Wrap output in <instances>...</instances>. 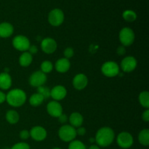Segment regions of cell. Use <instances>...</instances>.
Segmentation results:
<instances>
[{
	"label": "cell",
	"mask_w": 149,
	"mask_h": 149,
	"mask_svg": "<svg viewBox=\"0 0 149 149\" xmlns=\"http://www.w3.org/2000/svg\"><path fill=\"white\" fill-rule=\"evenodd\" d=\"M115 133L113 129L109 127H103L97 131L95 141L99 147H108L113 142Z\"/></svg>",
	"instance_id": "cell-1"
},
{
	"label": "cell",
	"mask_w": 149,
	"mask_h": 149,
	"mask_svg": "<svg viewBox=\"0 0 149 149\" xmlns=\"http://www.w3.org/2000/svg\"><path fill=\"white\" fill-rule=\"evenodd\" d=\"M26 94L21 89H13L6 95V101L10 106L18 108L26 101Z\"/></svg>",
	"instance_id": "cell-2"
},
{
	"label": "cell",
	"mask_w": 149,
	"mask_h": 149,
	"mask_svg": "<svg viewBox=\"0 0 149 149\" xmlns=\"http://www.w3.org/2000/svg\"><path fill=\"white\" fill-rule=\"evenodd\" d=\"M119 39L122 46L129 47L135 42V33L130 27H124L119 31Z\"/></svg>",
	"instance_id": "cell-3"
},
{
	"label": "cell",
	"mask_w": 149,
	"mask_h": 149,
	"mask_svg": "<svg viewBox=\"0 0 149 149\" xmlns=\"http://www.w3.org/2000/svg\"><path fill=\"white\" fill-rule=\"evenodd\" d=\"M101 72L105 77L112 78L119 75L120 72V68L119 64L114 61H106L102 65Z\"/></svg>",
	"instance_id": "cell-4"
},
{
	"label": "cell",
	"mask_w": 149,
	"mask_h": 149,
	"mask_svg": "<svg viewBox=\"0 0 149 149\" xmlns=\"http://www.w3.org/2000/svg\"><path fill=\"white\" fill-rule=\"evenodd\" d=\"M76 128L70 125H63L58 130V136L64 142H71L77 137Z\"/></svg>",
	"instance_id": "cell-5"
},
{
	"label": "cell",
	"mask_w": 149,
	"mask_h": 149,
	"mask_svg": "<svg viewBox=\"0 0 149 149\" xmlns=\"http://www.w3.org/2000/svg\"><path fill=\"white\" fill-rule=\"evenodd\" d=\"M65 15L62 10L55 8L51 10L48 15V22L52 26H59L63 23Z\"/></svg>",
	"instance_id": "cell-6"
},
{
	"label": "cell",
	"mask_w": 149,
	"mask_h": 149,
	"mask_svg": "<svg viewBox=\"0 0 149 149\" xmlns=\"http://www.w3.org/2000/svg\"><path fill=\"white\" fill-rule=\"evenodd\" d=\"M13 46L15 49L20 52H26L30 47L31 43L29 38L23 35H17L13 39Z\"/></svg>",
	"instance_id": "cell-7"
},
{
	"label": "cell",
	"mask_w": 149,
	"mask_h": 149,
	"mask_svg": "<svg viewBox=\"0 0 149 149\" xmlns=\"http://www.w3.org/2000/svg\"><path fill=\"white\" fill-rule=\"evenodd\" d=\"M116 143L122 148H130L134 143V138L132 135L128 132H120L116 138Z\"/></svg>",
	"instance_id": "cell-8"
},
{
	"label": "cell",
	"mask_w": 149,
	"mask_h": 149,
	"mask_svg": "<svg viewBox=\"0 0 149 149\" xmlns=\"http://www.w3.org/2000/svg\"><path fill=\"white\" fill-rule=\"evenodd\" d=\"M47 77L45 74L41 71H34L29 77V84L31 86L35 87H39L43 86L46 83Z\"/></svg>",
	"instance_id": "cell-9"
},
{
	"label": "cell",
	"mask_w": 149,
	"mask_h": 149,
	"mask_svg": "<svg viewBox=\"0 0 149 149\" xmlns=\"http://www.w3.org/2000/svg\"><path fill=\"white\" fill-rule=\"evenodd\" d=\"M57 47H58V44L53 38H45L41 42V49L46 54L54 53L56 51Z\"/></svg>",
	"instance_id": "cell-10"
},
{
	"label": "cell",
	"mask_w": 149,
	"mask_h": 149,
	"mask_svg": "<svg viewBox=\"0 0 149 149\" xmlns=\"http://www.w3.org/2000/svg\"><path fill=\"white\" fill-rule=\"evenodd\" d=\"M138 65V61L133 56H127L121 62V68L124 72L130 73L133 71Z\"/></svg>",
	"instance_id": "cell-11"
},
{
	"label": "cell",
	"mask_w": 149,
	"mask_h": 149,
	"mask_svg": "<svg viewBox=\"0 0 149 149\" xmlns=\"http://www.w3.org/2000/svg\"><path fill=\"white\" fill-rule=\"evenodd\" d=\"M30 137L34 141L40 142L46 139L47 136V130L42 126H34L31 129Z\"/></svg>",
	"instance_id": "cell-12"
},
{
	"label": "cell",
	"mask_w": 149,
	"mask_h": 149,
	"mask_svg": "<svg viewBox=\"0 0 149 149\" xmlns=\"http://www.w3.org/2000/svg\"><path fill=\"white\" fill-rule=\"evenodd\" d=\"M47 111L52 117L58 118L63 113V107L58 101L52 100L47 105Z\"/></svg>",
	"instance_id": "cell-13"
},
{
	"label": "cell",
	"mask_w": 149,
	"mask_h": 149,
	"mask_svg": "<svg viewBox=\"0 0 149 149\" xmlns=\"http://www.w3.org/2000/svg\"><path fill=\"white\" fill-rule=\"evenodd\" d=\"M67 90L64 86L56 85L50 90V97L55 101L62 100L66 97Z\"/></svg>",
	"instance_id": "cell-14"
},
{
	"label": "cell",
	"mask_w": 149,
	"mask_h": 149,
	"mask_svg": "<svg viewBox=\"0 0 149 149\" xmlns=\"http://www.w3.org/2000/svg\"><path fill=\"white\" fill-rule=\"evenodd\" d=\"M73 86L77 90H84L88 84V78L82 73H79L75 75L72 81Z\"/></svg>",
	"instance_id": "cell-15"
},
{
	"label": "cell",
	"mask_w": 149,
	"mask_h": 149,
	"mask_svg": "<svg viewBox=\"0 0 149 149\" xmlns=\"http://www.w3.org/2000/svg\"><path fill=\"white\" fill-rule=\"evenodd\" d=\"M71 67V63L68 59H66L65 58H62L58 59L55 62V68L58 72L63 74L68 71Z\"/></svg>",
	"instance_id": "cell-16"
},
{
	"label": "cell",
	"mask_w": 149,
	"mask_h": 149,
	"mask_svg": "<svg viewBox=\"0 0 149 149\" xmlns=\"http://www.w3.org/2000/svg\"><path fill=\"white\" fill-rule=\"evenodd\" d=\"M14 33V27L8 22H2L0 23V37L8 38Z\"/></svg>",
	"instance_id": "cell-17"
},
{
	"label": "cell",
	"mask_w": 149,
	"mask_h": 149,
	"mask_svg": "<svg viewBox=\"0 0 149 149\" xmlns=\"http://www.w3.org/2000/svg\"><path fill=\"white\" fill-rule=\"evenodd\" d=\"M13 81L10 74L5 72L0 73V89L7 90L11 87Z\"/></svg>",
	"instance_id": "cell-18"
},
{
	"label": "cell",
	"mask_w": 149,
	"mask_h": 149,
	"mask_svg": "<svg viewBox=\"0 0 149 149\" xmlns=\"http://www.w3.org/2000/svg\"><path fill=\"white\" fill-rule=\"evenodd\" d=\"M68 121H69L71 126L74 127V128H77L82 125L84 118H83L82 115L79 112H74V113H71V115L69 116Z\"/></svg>",
	"instance_id": "cell-19"
},
{
	"label": "cell",
	"mask_w": 149,
	"mask_h": 149,
	"mask_svg": "<svg viewBox=\"0 0 149 149\" xmlns=\"http://www.w3.org/2000/svg\"><path fill=\"white\" fill-rule=\"evenodd\" d=\"M33 61V55L28 51L23 52L19 57V64L23 67H28Z\"/></svg>",
	"instance_id": "cell-20"
},
{
	"label": "cell",
	"mask_w": 149,
	"mask_h": 149,
	"mask_svg": "<svg viewBox=\"0 0 149 149\" xmlns=\"http://www.w3.org/2000/svg\"><path fill=\"white\" fill-rule=\"evenodd\" d=\"M5 118L7 122L10 125H15L20 120V115L16 111L9 110L6 113Z\"/></svg>",
	"instance_id": "cell-21"
},
{
	"label": "cell",
	"mask_w": 149,
	"mask_h": 149,
	"mask_svg": "<svg viewBox=\"0 0 149 149\" xmlns=\"http://www.w3.org/2000/svg\"><path fill=\"white\" fill-rule=\"evenodd\" d=\"M44 100H45V98L43 97V96L41 95L38 93L31 95V97H29V103H30L31 106H33V107H37V106H41Z\"/></svg>",
	"instance_id": "cell-22"
},
{
	"label": "cell",
	"mask_w": 149,
	"mask_h": 149,
	"mask_svg": "<svg viewBox=\"0 0 149 149\" xmlns=\"http://www.w3.org/2000/svg\"><path fill=\"white\" fill-rule=\"evenodd\" d=\"M138 141L142 146H148L149 145V130L148 129H143L139 132Z\"/></svg>",
	"instance_id": "cell-23"
},
{
	"label": "cell",
	"mask_w": 149,
	"mask_h": 149,
	"mask_svg": "<svg viewBox=\"0 0 149 149\" xmlns=\"http://www.w3.org/2000/svg\"><path fill=\"white\" fill-rule=\"evenodd\" d=\"M139 102L141 106L145 109L149 108V93L148 91H143L139 95Z\"/></svg>",
	"instance_id": "cell-24"
},
{
	"label": "cell",
	"mask_w": 149,
	"mask_h": 149,
	"mask_svg": "<svg viewBox=\"0 0 149 149\" xmlns=\"http://www.w3.org/2000/svg\"><path fill=\"white\" fill-rule=\"evenodd\" d=\"M122 17L127 22H134L137 19V14L132 10H126L122 13Z\"/></svg>",
	"instance_id": "cell-25"
},
{
	"label": "cell",
	"mask_w": 149,
	"mask_h": 149,
	"mask_svg": "<svg viewBox=\"0 0 149 149\" xmlns=\"http://www.w3.org/2000/svg\"><path fill=\"white\" fill-rule=\"evenodd\" d=\"M40 71H42L44 74H49L53 69V65H52V62L49 61H44L43 62L41 63L40 66Z\"/></svg>",
	"instance_id": "cell-26"
},
{
	"label": "cell",
	"mask_w": 149,
	"mask_h": 149,
	"mask_svg": "<svg viewBox=\"0 0 149 149\" xmlns=\"http://www.w3.org/2000/svg\"><path fill=\"white\" fill-rule=\"evenodd\" d=\"M68 149H87V148L81 141L74 140L70 142L68 145Z\"/></svg>",
	"instance_id": "cell-27"
},
{
	"label": "cell",
	"mask_w": 149,
	"mask_h": 149,
	"mask_svg": "<svg viewBox=\"0 0 149 149\" xmlns=\"http://www.w3.org/2000/svg\"><path fill=\"white\" fill-rule=\"evenodd\" d=\"M37 93L43 96L45 99H48L50 97V90L44 85L37 87Z\"/></svg>",
	"instance_id": "cell-28"
},
{
	"label": "cell",
	"mask_w": 149,
	"mask_h": 149,
	"mask_svg": "<svg viewBox=\"0 0 149 149\" xmlns=\"http://www.w3.org/2000/svg\"><path fill=\"white\" fill-rule=\"evenodd\" d=\"M10 149H31L28 143L25 142H20L14 144Z\"/></svg>",
	"instance_id": "cell-29"
},
{
	"label": "cell",
	"mask_w": 149,
	"mask_h": 149,
	"mask_svg": "<svg viewBox=\"0 0 149 149\" xmlns=\"http://www.w3.org/2000/svg\"><path fill=\"white\" fill-rule=\"evenodd\" d=\"M63 54H64V57H65V58L69 60L70 58H71L73 56H74V49L71 47L65 48V50H64Z\"/></svg>",
	"instance_id": "cell-30"
},
{
	"label": "cell",
	"mask_w": 149,
	"mask_h": 149,
	"mask_svg": "<svg viewBox=\"0 0 149 149\" xmlns=\"http://www.w3.org/2000/svg\"><path fill=\"white\" fill-rule=\"evenodd\" d=\"M19 136H20V139L23 140V141H26V140H28L30 137V132L27 130H23L20 132V134H19Z\"/></svg>",
	"instance_id": "cell-31"
},
{
	"label": "cell",
	"mask_w": 149,
	"mask_h": 149,
	"mask_svg": "<svg viewBox=\"0 0 149 149\" xmlns=\"http://www.w3.org/2000/svg\"><path fill=\"white\" fill-rule=\"evenodd\" d=\"M76 132H77V135H79V136H83L86 134V129L83 127H79L76 129Z\"/></svg>",
	"instance_id": "cell-32"
},
{
	"label": "cell",
	"mask_w": 149,
	"mask_h": 149,
	"mask_svg": "<svg viewBox=\"0 0 149 149\" xmlns=\"http://www.w3.org/2000/svg\"><path fill=\"white\" fill-rule=\"evenodd\" d=\"M58 121L60 122V123H61V124H65L68 119L67 115L65 114V113H63L61 116H58Z\"/></svg>",
	"instance_id": "cell-33"
},
{
	"label": "cell",
	"mask_w": 149,
	"mask_h": 149,
	"mask_svg": "<svg viewBox=\"0 0 149 149\" xmlns=\"http://www.w3.org/2000/svg\"><path fill=\"white\" fill-rule=\"evenodd\" d=\"M28 52L30 54H31L32 55H35V54L37 53L38 52V48L36 45H30L29 49H28Z\"/></svg>",
	"instance_id": "cell-34"
},
{
	"label": "cell",
	"mask_w": 149,
	"mask_h": 149,
	"mask_svg": "<svg viewBox=\"0 0 149 149\" xmlns=\"http://www.w3.org/2000/svg\"><path fill=\"white\" fill-rule=\"evenodd\" d=\"M142 119L146 122H149V109H146L145 111L142 113Z\"/></svg>",
	"instance_id": "cell-35"
},
{
	"label": "cell",
	"mask_w": 149,
	"mask_h": 149,
	"mask_svg": "<svg viewBox=\"0 0 149 149\" xmlns=\"http://www.w3.org/2000/svg\"><path fill=\"white\" fill-rule=\"evenodd\" d=\"M125 52H126V49H125V47L124 46H119L118 47L117 49H116V53L119 55L122 56V55H124L125 54Z\"/></svg>",
	"instance_id": "cell-36"
},
{
	"label": "cell",
	"mask_w": 149,
	"mask_h": 149,
	"mask_svg": "<svg viewBox=\"0 0 149 149\" xmlns=\"http://www.w3.org/2000/svg\"><path fill=\"white\" fill-rule=\"evenodd\" d=\"M6 101V94L0 90V104Z\"/></svg>",
	"instance_id": "cell-37"
},
{
	"label": "cell",
	"mask_w": 149,
	"mask_h": 149,
	"mask_svg": "<svg viewBox=\"0 0 149 149\" xmlns=\"http://www.w3.org/2000/svg\"><path fill=\"white\" fill-rule=\"evenodd\" d=\"M88 149H100V148L97 145H92L91 146L89 147Z\"/></svg>",
	"instance_id": "cell-38"
},
{
	"label": "cell",
	"mask_w": 149,
	"mask_h": 149,
	"mask_svg": "<svg viewBox=\"0 0 149 149\" xmlns=\"http://www.w3.org/2000/svg\"><path fill=\"white\" fill-rule=\"evenodd\" d=\"M52 149H61V148H59V147H54V148H52Z\"/></svg>",
	"instance_id": "cell-39"
}]
</instances>
